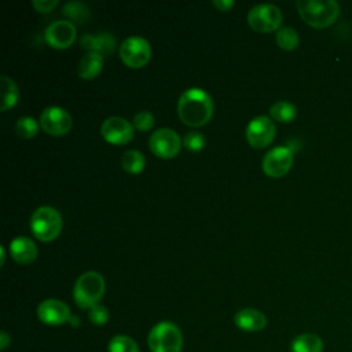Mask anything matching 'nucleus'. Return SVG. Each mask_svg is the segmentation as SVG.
<instances>
[{
	"mask_svg": "<svg viewBox=\"0 0 352 352\" xmlns=\"http://www.w3.org/2000/svg\"><path fill=\"white\" fill-rule=\"evenodd\" d=\"M292 352H322V338L314 333H302L297 336L290 346Z\"/></svg>",
	"mask_w": 352,
	"mask_h": 352,
	"instance_id": "19",
	"label": "nucleus"
},
{
	"mask_svg": "<svg viewBox=\"0 0 352 352\" xmlns=\"http://www.w3.org/2000/svg\"><path fill=\"white\" fill-rule=\"evenodd\" d=\"M183 140L170 128H160L154 131L150 136L148 146L150 150L160 158L169 160L179 154Z\"/></svg>",
	"mask_w": 352,
	"mask_h": 352,
	"instance_id": "8",
	"label": "nucleus"
},
{
	"mask_svg": "<svg viewBox=\"0 0 352 352\" xmlns=\"http://www.w3.org/2000/svg\"><path fill=\"white\" fill-rule=\"evenodd\" d=\"M0 257H1V260H0V265L3 267V265H4V263H6V250H4V246H0Z\"/></svg>",
	"mask_w": 352,
	"mask_h": 352,
	"instance_id": "33",
	"label": "nucleus"
},
{
	"mask_svg": "<svg viewBox=\"0 0 352 352\" xmlns=\"http://www.w3.org/2000/svg\"><path fill=\"white\" fill-rule=\"evenodd\" d=\"M213 6L221 11V12H226L228 11L230 8L234 7V1L232 0H213Z\"/></svg>",
	"mask_w": 352,
	"mask_h": 352,
	"instance_id": "31",
	"label": "nucleus"
},
{
	"mask_svg": "<svg viewBox=\"0 0 352 352\" xmlns=\"http://www.w3.org/2000/svg\"><path fill=\"white\" fill-rule=\"evenodd\" d=\"M183 144L190 151H199L205 147V136L201 132H187L183 138Z\"/></svg>",
	"mask_w": 352,
	"mask_h": 352,
	"instance_id": "28",
	"label": "nucleus"
},
{
	"mask_svg": "<svg viewBox=\"0 0 352 352\" xmlns=\"http://www.w3.org/2000/svg\"><path fill=\"white\" fill-rule=\"evenodd\" d=\"M276 128L267 116H257L246 126V140L254 148H264L275 139Z\"/></svg>",
	"mask_w": 352,
	"mask_h": 352,
	"instance_id": "10",
	"label": "nucleus"
},
{
	"mask_svg": "<svg viewBox=\"0 0 352 352\" xmlns=\"http://www.w3.org/2000/svg\"><path fill=\"white\" fill-rule=\"evenodd\" d=\"M151 58L150 43L140 36H131L121 43L120 59L131 69H140L148 63Z\"/></svg>",
	"mask_w": 352,
	"mask_h": 352,
	"instance_id": "7",
	"label": "nucleus"
},
{
	"mask_svg": "<svg viewBox=\"0 0 352 352\" xmlns=\"http://www.w3.org/2000/svg\"><path fill=\"white\" fill-rule=\"evenodd\" d=\"M296 7L301 19L315 29L333 25L340 15V4L334 0H297Z\"/></svg>",
	"mask_w": 352,
	"mask_h": 352,
	"instance_id": "2",
	"label": "nucleus"
},
{
	"mask_svg": "<svg viewBox=\"0 0 352 352\" xmlns=\"http://www.w3.org/2000/svg\"><path fill=\"white\" fill-rule=\"evenodd\" d=\"M19 99V89L16 82L7 77L1 76V111H7L14 107Z\"/></svg>",
	"mask_w": 352,
	"mask_h": 352,
	"instance_id": "20",
	"label": "nucleus"
},
{
	"mask_svg": "<svg viewBox=\"0 0 352 352\" xmlns=\"http://www.w3.org/2000/svg\"><path fill=\"white\" fill-rule=\"evenodd\" d=\"M100 133L106 142L114 146L126 144L133 138V125L118 116L107 117L100 125Z\"/></svg>",
	"mask_w": 352,
	"mask_h": 352,
	"instance_id": "12",
	"label": "nucleus"
},
{
	"mask_svg": "<svg viewBox=\"0 0 352 352\" xmlns=\"http://www.w3.org/2000/svg\"><path fill=\"white\" fill-rule=\"evenodd\" d=\"M30 230L38 241L51 242L62 231V216L52 206H40L30 217Z\"/></svg>",
	"mask_w": 352,
	"mask_h": 352,
	"instance_id": "4",
	"label": "nucleus"
},
{
	"mask_svg": "<svg viewBox=\"0 0 352 352\" xmlns=\"http://www.w3.org/2000/svg\"><path fill=\"white\" fill-rule=\"evenodd\" d=\"M293 150L287 146H279L270 150L261 162L264 173L270 177L278 179L285 176L293 165Z\"/></svg>",
	"mask_w": 352,
	"mask_h": 352,
	"instance_id": "9",
	"label": "nucleus"
},
{
	"mask_svg": "<svg viewBox=\"0 0 352 352\" xmlns=\"http://www.w3.org/2000/svg\"><path fill=\"white\" fill-rule=\"evenodd\" d=\"M11 257L22 265L32 264L37 257V246L28 236H16L10 243Z\"/></svg>",
	"mask_w": 352,
	"mask_h": 352,
	"instance_id": "16",
	"label": "nucleus"
},
{
	"mask_svg": "<svg viewBox=\"0 0 352 352\" xmlns=\"http://www.w3.org/2000/svg\"><path fill=\"white\" fill-rule=\"evenodd\" d=\"M76 26L70 21H55L45 29L44 37L50 47L56 50L69 48L76 40Z\"/></svg>",
	"mask_w": 352,
	"mask_h": 352,
	"instance_id": "13",
	"label": "nucleus"
},
{
	"mask_svg": "<svg viewBox=\"0 0 352 352\" xmlns=\"http://www.w3.org/2000/svg\"><path fill=\"white\" fill-rule=\"evenodd\" d=\"M179 118L188 126L198 128L208 124L213 116V100L201 88L184 91L177 100Z\"/></svg>",
	"mask_w": 352,
	"mask_h": 352,
	"instance_id": "1",
	"label": "nucleus"
},
{
	"mask_svg": "<svg viewBox=\"0 0 352 352\" xmlns=\"http://www.w3.org/2000/svg\"><path fill=\"white\" fill-rule=\"evenodd\" d=\"M282 11L274 4H257L248 12V23L257 33H270L280 29Z\"/></svg>",
	"mask_w": 352,
	"mask_h": 352,
	"instance_id": "6",
	"label": "nucleus"
},
{
	"mask_svg": "<svg viewBox=\"0 0 352 352\" xmlns=\"http://www.w3.org/2000/svg\"><path fill=\"white\" fill-rule=\"evenodd\" d=\"M106 283L103 276L96 271H87L81 274L73 287L74 302L81 309H91L94 305L99 304L104 294Z\"/></svg>",
	"mask_w": 352,
	"mask_h": 352,
	"instance_id": "3",
	"label": "nucleus"
},
{
	"mask_svg": "<svg viewBox=\"0 0 352 352\" xmlns=\"http://www.w3.org/2000/svg\"><path fill=\"white\" fill-rule=\"evenodd\" d=\"M270 116L279 122H292L297 117V107L286 100H279L270 107Z\"/></svg>",
	"mask_w": 352,
	"mask_h": 352,
	"instance_id": "22",
	"label": "nucleus"
},
{
	"mask_svg": "<svg viewBox=\"0 0 352 352\" xmlns=\"http://www.w3.org/2000/svg\"><path fill=\"white\" fill-rule=\"evenodd\" d=\"M32 6L38 12H50L52 8L58 6V0H33Z\"/></svg>",
	"mask_w": 352,
	"mask_h": 352,
	"instance_id": "30",
	"label": "nucleus"
},
{
	"mask_svg": "<svg viewBox=\"0 0 352 352\" xmlns=\"http://www.w3.org/2000/svg\"><path fill=\"white\" fill-rule=\"evenodd\" d=\"M88 318L89 320L95 324V326H102L109 320V311L104 305L102 304H96L94 305L89 312H88Z\"/></svg>",
	"mask_w": 352,
	"mask_h": 352,
	"instance_id": "29",
	"label": "nucleus"
},
{
	"mask_svg": "<svg viewBox=\"0 0 352 352\" xmlns=\"http://www.w3.org/2000/svg\"><path fill=\"white\" fill-rule=\"evenodd\" d=\"M69 323L72 324V326H78L80 324V319L77 318V316H74V315H72V318H70V320H69Z\"/></svg>",
	"mask_w": 352,
	"mask_h": 352,
	"instance_id": "34",
	"label": "nucleus"
},
{
	"mask_svg": "<svg viewBox=\"0 0 352 352\" xmlns=\"http://www.w3.org/2000/svg\"><path fill=\"white\" fill-rule=\"evenodd\" d=\"M37 316L48 326H60L66 322L69 323L72 312L66 302L56 298H47L38 304Z\"/></svg>",
	"mask_w": 352,
	"mask_h": 352,
	"instance_id": "14",
	"label": "nucleus"
},
{
	"mask_svg": "<svg viewBox=\"0 0 352 352\" xmlns=\"http://www.w3.org/2000/svg\"><path fill=\"white\" fill-rule=\"evenodd\" d=\"M72 124L70 114L59 106L45 107L40 114V126L51 136L66 135L70 131Z\"/></svg>",
	"mask_w": 352,
	"mask_h": 352,
	"instance_id": "11",
	"label": "nucleus"
},
{
	"mask_svg": "<svg viewBox=\"0 0 352 352\" xmlns=\"http://www.w3.org/2000/svg\"><path fill=\"white\" fill-rule=\"evenodd\" d=\"M62 14L77 23H84L91 16L89 7L82 1H67L62 8Z\"/></svg>",
	"mask_w": 352,
	"mask_h": 352,
	"instance_id": "23",
	"label": "nucleus"
},
{
	"mask_svg": "<svg viewBox=\"0 0 352 352\" xmlns=\"http://www.w3.org/2000/svg\"><path fill=\"white\" fill-rule=\"evenodd\" d=\"M146 158L139 150H126L121 157V166L131 175H138L144 169Z\"/></svg>",
	"mask_w": 352,
	"mask_h": 352,
	"instance_id": "21",
	"label": "nucleus"
},
{
	"mask_svg": "<svg viewBox=\"0 0 352 352\" xmlns=\"http://www.w3.org/2000/svg\"><path fill=\"white\" fill-rule=\"evenodd\" d=\"M80 45L88 52H96V54H100L102 56H106L114 52L117 40L109 32H99L98 34L85 33L80 38Z\"/></svg>",
	"mask_w": 352,
	"mask_h": 352,
	"instance_id": "15",
	"label": "nucleus"
},
{
	"mask_svg": "<svg viewBox=\"0 0 352 352\" xmlns=\"http://www.w3.org/2000/svg\"><path fill=\"white\" fill-rule=\"evenodd\" d=\"M15 133L21 138V139H32L37 135L38 129H40V124L29 117V116H25V117H19L15 122Z\"/></svg>",
	"mask_w": 352,
	"mask_h": 352,
	"instance_id": "25",
	"label": "nucleus"
},
{
	"mask_svg": "<svg viewBox=\"0 0 352 352\" xmlns=\"http://www.w3.org/2000/svg\"><path fill=\"white\" fill-rule=\"evenodd\" d=\"M147 344L151 352H180L183 336L175 323L164 320L150 330Z\"/></svg>",
	"mask_w": 352,
	"mask_h": 352,
	"instance_id": "5",
	"label": "nucleus"
},
{
	"mask_svg": "<svg viewBox=\"0 0 352 352\" xmlns=\"http://www.w3.org/2000/svg\"><path fill=\"white\" fill-rule=\"evenodd\" d=\"M234 322L243 331H258L267 326L265 315L256 308L239 309L234 316Z\"/></svg>",
	"mask_w": 352,
	"mask_h": 352,
	"instance_id": "17",
	"label": "nucleus"
},
{
	"mask_svg": "<svg viewBox=\"0 0 352 352\" xmlns=\"http://www.w3.org/2000/svg\"><path fill=\"white\" fill-rule=\"evenodd\" d=\"M154 124H155V117L148 110H140L139 113L135 114L133 121H132L133 128L140 132L150 131L154 126Z\"/></svg>",
	"mask_w": 352,
	"mask_h": 352,
	"instance_id": "27",
	"label": "nucleus"
},
{
	"mask_svg": "<svg viewBox=\"0 0 352 352\" xmlns=\"http://www.w3.org/2000/svg\"><path fill=\"white\" fill-rule=\"evenodd\" d=\"M10 342H11V337L8 336V333L7 331H0V349L1 351L7 349Z\"/></svg>",
	"mask_w": 352,
	"mask_h": 352,
	"instance_id": "32",
	"label": "nucleus"
},
{
	"mask_svg": "<svg viewBox=\"0 0 352 352\" xmlns=\"http://www.w3.org/2000/svg\"><path fill=\"white\" fill-rule=\"evenodd\" d=\"M275 41L279 48H282L285 51H293L298 47L300 37H298V33L293 28L285 26V28H280L276 30Z\"/></svg>",
	"mask_w": 352,
	"mask_h": 352,
	"instance_id": "24",
	"label": "nucleus"
},
{
	"mask_svg": "<svg viewBox=\"0 0 352 352\" xmlns=\"http://www.w3.org/2000/svg\"><path fill=\"white\" fill-rule=\"evenodd\" d=\"M109 352H139V346L135 340L125 334L114 336L107 345Z\"/></svg>",
	"mask_w": 352,
	"mask_h": 352,
	"instance_id": "26",
	"label": "nucleus"
},
{
	"mask_svg": "<svg viewBox=\"0 0 352 352\" xmlns=\"http://www.w3.org/2000/svg\"><path fill=\"white\" fill-rule=\"evenodd\" d=\"M103 67V56L96 52H87L77 65V73L82 80H94L100 74Z\"/></svg>",
	"mask_w": 352,
	"mask_h": 352,
	"instance_id": "18",
	"label": "nucleus"
}]
</instances>
